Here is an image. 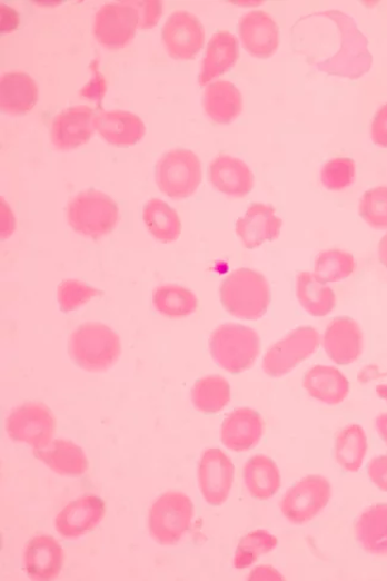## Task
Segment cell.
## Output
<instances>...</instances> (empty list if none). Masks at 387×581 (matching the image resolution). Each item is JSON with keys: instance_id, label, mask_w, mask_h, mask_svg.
Here are the masks:
<instances>
[{"instance_id": "6da1fadb", "label": "cell", "mask_w": 387, "mask_h": 581, "mask_svg": "<svg viewBox=\"0 0 387 581\" xmlns=\"http://www.w3.org/2000/svg\"><path fill=\"white\" fill-rule=\"evenodd\" d=\"M318 14L335 24L339 49L327 60L314 63L317 70L349 79H359L371 70L374 57L369 53L368 41L358 29L356 21L338 10Z\"/></svg>"}, {"instance_id": "7a4b0ae2", "label": "cell", "mask_w": 387, "mask_h": 581, "mask_svg": "<svg viewBox=\"0 0 387 581\" xmlns=\"http://www.w3.org/2000/svg\"><path fill=\"white\" fill-rule=\"evenodd\" d=\"M69 351L79 368L102 373L119 361L122 343L111 327L100 323H87L75 329L70 337Z\"/></svg>"}, {"instance_id": "3957f363", "label": "cell", "mask_w": 387, "mask_h": 581, "mask_svg": "<svg viewBox=\"0 0 387 581\" xmlns=\"http://www.w3.org/2000/svg\"><path fill=\"white\" fill-rule=\"evenodd\" d=\"M221 303L235 318L258 321L271 303V290L264 275L251 269L231 273L220 288Z\"/></svg>"}, {"instance_id": "277c9868", "label": "cell", "mask_w": 387, "mask_h": 581, "mask_svg": "<svg viewBox=\"0 0 387 581\" xmlns=\"http://www.w3.org/2000/svg\"><path fill=\"white\" fill-rule=\"evenodd\" d=\"M67 220L77 234L100 239L119 224L120 209L107 194L87 190L79 193L67 206Z\"/></svg>"}, {"instance_id": "5b68a950", "label": "cell", "mask_w": 387, "mask_h": 581, "mask_svg": "<svg viewBox=\"0 0 387 581\" xmlns=\"http://www.w3.org/2000/svg\"><path fill=\"white\" fill-rule=\"evenodd\" d=\"M210 353L215 362L230 374L251 368L260 354V337L254 328L226 324L210 337Z\"/></svg>"}, {"instance_id": "8992f818", "label": "cell", "mask_w": 387, "mask_h": 581, "mask_svg": "<svg viewBox=\"0 0 387 581\" xmlns=\"http://www.w3.org/2000/svg\"><path fill=\"white\" fill-rule=\"evenodd\" d=\"M194 503L179 491L166 492L150 506L148 529L151 539L162 545H175L189 533L194 521Z\"/></svg>"}, {"instance_id": "52a82bcc", "label": "cell", "mask_w": 387, "mask_h": 581, "mask_svg": "<svg viewBox=\"0 0 387 581\" xmlns=\"http://www.w3.org/2000/svg\"><path fill=\"white\" fill-rule=\"evenodd\" d=\"M157 185L159 189L180 200L192 196L201 181V164L190 149L177 148L167 152L157 164Z\"/></svg>"}, {"instance_id": "ba28073f", "label": "cell", "mask_w": 387, "mask_h": 581, "mask_svg": "<svg viewBox=\"0 0 387 581\" xmlns=\"http://www.w3.org/2000/svg\"><path fill=\"white\" fill-rule=\"evenodd\" d=\"M331 496L329 481L322 475H309L298 481L280 502L284 518L298 525L311 522L328 505Z\"/></svg>"}, {"instance_id": "9c48e42d", "label": "cell", "mask_w": 387, "mask_h": 581, "mask_svg": "<svg viewBox=\"0 0 387 581\" xmlns=\"http://www.w3.org/2000/svg\"><path fill=\"white\" fill-rule=\"evenodd\" d=\"M318 346L319 335L314 327H298L269 347L262 361V370L268 376L281 377L314 355Z\"/></svg>"}, {"instance_id": "30bf717a", "label": "cell", "mask_w": 387, "mask_h": 581, "mask_svg": "<svg viewBox=\"0 0 387 581\" xmlns=\"http://www.w3.org/2000/svg\"><path fill=\"white\" fill-rule=\"evenodd\" d=\"M8 436L17 443H26L33 451L41 450L52 441L56 418L52 411L40 403L16 407L6 420Z\"/></svg>"}, {"instance_id": "8fae6325", "label": "cell", "mask_w": 387, "mask_h": 581, "mask_svg": "<svg viewBox=\"0 0 387 581\" xmlns=\"http://www.w3.org/2000/svg\"><path fill=\"white\" fill-rule=\"evenodd\" d=\"M139 23V13L129 2L108 3L96 13L93 32L100 45L120 49L132 41Z\"/></svg>"}, {"instance_id": "7c38bea8", "label": "cell", "mask_w": 387, "mask_h": 581, "mask_svg": "<svg viewBox=\"0 0 387 581\" xmlns=\"http://www.w3.org/2000/svg\"><path fill=\"white\" fill-rule=\"evenodd\" d=\"M162 41L173 59L191 60L206 43V30L194 13L177 11L162 28Z\"/></svg>"}, {"instance_id": "4fadbf2b", "label": "cell", "mask_w": 387, "mask_h": 581, "mask_svg": "<svg viewBox=\"0 0 387 581\" xmlns=\"http://www.w3.org/2000/svg\"><path fill=\"white\" fill-rule=\"evenodd\" d=\"M235 467L229 456L221 450H208L198 464V486L206 502L212 506L228 501Z\"/></svg>"}, {"instance_id": "5bb4252c", "label": "cell", "mask_w": 387, "mask_h": 581, "mask_svg": "<svg viewBox=\"0 0 387 581\" xmlns=\"http://www.w3.org/2000/svg\"><path fill=\"white\" fill-rule=\"evenodd\" d=\"M106 514L99 496L88 494L64 506L56 519L58 533L66 540H76L90 533Z\"/></svg>"}, {"instance_id": "9a60e30c", "label": "cell", "mask_w": 387, "mask_h": 581, "mask_svg": "<svg viewBox=\"0 0 387 581\" xmlns=\"http://www.w3.org/2000/svg\"><path fill=\"white\" fill-rule=\"evenodd\" d=\"M93 110L78 106L63 110L53 120L50 138L59 151H71L86 145L95 131Z\"/></svg>"}, {"instance_id": "2e32d148", "label": "cell", "mask_w": 387, "mask_h": 581, "mask_svg": "<svg viewBox=\"0 0 387 581\" xmlns=\"http://www.w3.org/2000/svg\"><path fill=\"white\" fill-rule=\"evenodd\" d=\"M240 39L246 51L256 58L272 57L279 46V28L272 16L265 11H250L239 23Z\"/></svg>"}, {"instance_id": "e0dca14e", "label": "cell", "mask_w": 387, "mask_h": 581, "mask_svg": "<svg viewBox=\"0 0 387 581\" xmlns=\"http://www.w3.org/2000/svg\"><path fill=\"white\" fill-rule=\"evenodd\" d=\"M324 345L329 358L336 364L355 363L363 354L364 336L357 322L335 318L325 332Z\"/></svg>"}, {"instance_id": "ac0fdd59", "label": "cell", "mask_w": 387, "mask_h": 581, "mask_svg": "<svg viewBox=\"0 0 387 581\" xmlns=\"http://www.w3.org/2000/svg\"><path fill=\"white\" fill-rule=\"evenodd\" d=\"M264 426V421L257 411L241 407L231 412L224 422L221 440L228 450L244 453L260 442Z\"/></svg>"}, {"instance_id": "d6986e66", "label": "cell", "mask_w": 387, "mask_h": 581, "mask_svg": "<svg viewBox=\"0 0 387 581\" xmlns=\"http://www.w3.org/2000/svg\"><path fill=\"white\" fill-rule=\"evenodd\" d=\"M282 220L272 206L251 205L235 226L237 235L247 248H256L266 242H274L280 235Z\"/></svg>"}, {"instance_id": "ffe728a7", "label": "cell", "mask_w": 387, "mask_h": 581, "mask_svg": "<svg viewBox=\"0 0 387 581\" xmlns=\"http://www.w3.org/2000/svg\"><path fill=\"white\" fill-rule=\"evenodd\" d=\"M63 550L53 538H32L26 546L24 567L31 580L48 581L59 577L63 567Z\"/></svg>"}, {"instance_id": "44dd1931", "label": "cell", "mask_w": 387, "mask_h": 581, "mask_svg": "<svg viewBox=\"0 0 387 581\" xmlns=\"http://www.w3.org/2000/svg\"><path fill=\"white\" fill-rule=\"evenodd\" d=\"M95 129L110 145L132 146L146 135V126L140 116L125 110L100 111L95 116Z\"/></svg>"}, {"instance_id": "7402d4cb", "label": "cell", "mask_w": 387, "mask_h": 581, "mask_svg": "<svg viewBox=\"0 0 387 581\" xmlns=\"http://www.w3.org/2000/svg\"><path fill=\"white\" fill-rule=\"evenodd\" d=\"M212 187L231 197H244L255 187V175L239 158L218 156L209 166Z\"/></svg>"}, {"instance_id": "603a6c76", "label": "cell", "mask_w": 387, "mask_h": 581, "mask_svg": "<svg viewBox=\"0 0 387 581\" xmlns=\"http://www.w3.org/2000/svg\"><path fill=\"white\" fill-rule=\"evenodd\" d=\"M302 387L314 400L330 406L344 403L349 393L347 377L330 365H315L302 380Z\"/></svg>"}, {"instance_id": "cb8c5ba5", "label": "cell", "mask_w": 387, "mask_h": 581, "mask_svg": "<svg viewBox=\"0 0 387 581\" xmlns=\"http://www.w3.org/2000/svg\"><path fill=\"white\" fill-rule=\"evenodd\" d=\"M239 58V42L229 31H218L210 39L201 63L199 86L207 87L211 80L225 75Z\"/></svg>"}, {"instance_id": "d4e9b609", "label": "cell", "mask_w": 387, "mask_h": 581, "mask_svg": "<svg viewBox=\"0 0 387 581\" xmlns=\"http://www.w3.org/2000/svg\"><path fill=\"white\" fill-rule=\"evenodd\" d=\"M37 81L24 72L6 73L0 80V107L9 115H26L37 106Z\"/></svg>"}, {"instance_id": "484cf974", "label": "cell", "mask_w": 387, "mask_h": 581, "mask_svg": "<svg viewBox=\"0 0 387 581\" xmlns=\"http://www.w3.org/2000/svg\"><path fill=\"white\" fill-rule=\"evenodd\" d=\"M33 455L54 473L63 476H79L89 470V461L79 445L67 440H57Z\"/></svg>"}, {"instance_id": "4316f807", "label": "cell", "mask_w": 387, "mask_h": 581, "mask_svg": "<svg viewBox=\"0 0 387 581\" xmlns=\"http://www.w3.org/2000/svg\"><path fill=\"white\" fill-rule=\"evenodd\" d=\"M356 538L368 554L387 557V504L366 509L355 526Z\"/></svg>"}, {"instance_id": "83f0119b", "label": "cell", "mask_w": 387, "mask_h": 581, "mask_svg": "<svg viewBox=\"0 0 387 581\" xmlns=\"http://www.w3.org/2000/svg\"><path fill=\"white\" fill-rule=\"evenodd\" d=\"M204 104L209 118L221 125L232 122L244 108L240 90L228 80L211 82L206 89Z\"/></svg>"}, {"instance_id": "f1b7e54d", "label": "cell", "mask_w": 387, "mask_h": 581, "mask_svg": "<svg viewBox=\"0 0 387 581\" xmlns=\"http://www.w3.org/2000/svg\"><path fill=\"white\" fill-rule=\"evenodd\" d=\"M244 480L248 493L259 501L271 500L281 486L279 469L276 462L266 455H256L247 461Z\"/></svg>"}, {"instance_id": "f546056e", "label": "cell", "mask_w": 387, "mask_h": 581, "mask_svg": "<svg viewBox=\"0 0 387 581\" xmlns=\"http://www.w3.org/2000/svg\"><path fill=\"white\" fill-rule=\"evenodd\" d=\"M367 453L365 430L358 424H349L335 440V460L349 473L360 471Z\"/></svg>"}, {"instance_id": "4dcf8cb0", "label": "cell", "mask_w": 387, "mask_h": 581, "mask_svg": "<svg viewBox=\"0 0 387 581\" xmlns=\"http://www.w3.org/2000/svg\"><path fill=\"white\" fill-rule=\"evenodd\" d=\"M298 302L314 317H326L336 305V296L331 288L319 284L314 274L301 272L296 280Z\"/></svg>"}, {"instance_id": "1f68e13d", "label": "cell", "mask_w": 387, "mask_h": 581, "mask_svg": "<svg viewBox=\"0 0 387 581\" xmlns=\"http://www.w3.org/2000/svg\"><path fill=\"white\" fill-rule=\"evenodd\" d=\"M143 221L157 240L163 244L176 242L181 234L178 213L159 198H151L143 208Z\"/></svg>"}, {"instance_id": "d6a6232c", "label": "cell", "mask_w": 387, "mask_h": 581, "mask_svg": "<svg viewBox=\"0 0 387 581\" xmlns=\"http://www.w3.org/2000/svg\"><path fill=\"white\" fill-rule=\"evenodd\" d=\"M156 309L167 318H187L198 307L197 296L189 289L177 285H165L153 294Z\"/></svg>"}, {"instance_id": "836d02e7", "label": "cell", "mask_w": 387, "mask_h": 581, "mask_svg": "<svg viewBox=\"0 0 387 581\" xmlns=\"http://www.w3.org/2000/svg\"><path fill=\"white\" fill-rule=\"evenodd\" d=\"M230 402L228 381L218 375H210L196 382L192 388V403L199 412L217 413Z\"/></svg>"}, {"instance_id": "e575fe53", "label": "cell", "mask_w": 387, "mask_h": 581, "mask_svg": "<svg viewBox=\"0 0 387 581\" xmlns=\"http://www.w3.org/2000/svg\"><path fill=\"white\" fill-rule=\"evenodd\" d=\"M356 268V259L350 254L341 250H328L317 257L314 276L319 284H335V282L349 277Z\"/></svg>"}, {"instance_id": "d590c367", "label": "cell", "mask_w": 387, "mask_h": 581, "mask_svg": "<svg viewBox=\"0 0 387 581\" xmlns=\"http://www.w3.org/2000/svg\"><path fill=\"white\" fill-rule=\"evenodd\" d=\"M278 545V539L266 530H255L241 539L234 557V567L245 570L259 560L260 555L271 553Z\"/></svg>"}, {"instance_id": "8d00e7d4", "label": "cell", "mask_w": 387, "mask_h": 581, "mask_svg": "<svg viewBox=\"0 0 387 581\" xmlns=\"http://www.w3.org/2000/svg\"><path fill=\"white\" fill-rule=\"evenodd\" d=\"M359 214L369 226L387 228V187L366 191L360 201Z\"/></svg>"}, {"instance_id": "74e56055", "label": "cell", "mask_w": 387, "mask_h": 581, "mask_svg": "<svg viewBox=\"0 0 387 581\" xmlns=\"http://www.w3.org/2000/svg\"><path fill=\"white\" fill-rule=\"evenodd\" d=\"M321 180L328 190L340 191L356 180V163L349 158L329 160L321 170Z\"/></svg>"}, {"instance_id": "f35d334b", "label": "cell", "mask_w": 387, "mask_h": 581, "mask_svg": "<svg viewBox=\"0 0 387 581\" xmlns=\"http://www.w3.org/2000/svg\"><path fill=\"white\" fill-rule=\"evenodd\" d=\"M99 292L77 279H67L58 288V302L64 313L88 304Z\"/></svg>"}, {"instance_id": "ab89813d", "label": "cell", "mask_w": 387, "mask_h": 581, "mask_svg": "<svg viewBox=\"0 0 387 581\" xmlns=\"http://www.w3.org/2000/svg\"><path fill=\"white\" fill-rule=\"evenodd\" d=\"M129 4L137 9L139 13L140 29L155 28L161 19L162 3L158 2V0H147V2H129Z\"/></svg>"}, {"instance_id": "60d3db41", "label": "cell", "mask_w": 387, "mask_h": 581, "mask_svg": "<svg viewBox=\"0 0 387 581\" xmlns=\"http://www.w3.org/2000/svg\"><path fill=\"white\" fill-rule=\"evenodd\" d=\"M367 473L373 483L387 492V455H381L368 463Z\"/></svg>"}, {"instance_id": "b9f144b4", "label": "cell", "mask_w": 387, "mask_h": 581, "mask_svg": "<svg viewBox=\"0 0 387 581\" xmlns=\"http://www.w3.org/2000/svg\"><path fill=\"white\" fill-rule=\"evenodd\" d=\"M371 137L377 146L387 148V105L381 107L375 116Z\"/></svg>"}, {"instance_id": "7bdbcfd3", "label": "cell", "mask_w": 387, "mask_h": 581, "mask_svg": "<svg viewBox=\"0 0 387 581\" xmlns=\"http://www.w3.org/2000/svg\"><path fill=\"white\" fill-rule=\"evenodd\" d=\"M284 579L285 578L276 569L268 567V564H262V567L251 571L248 577V580L251 581H278Z\"/></svg>"}, {"instance_id": "ee69618b", "label": "cell", "mask_w": 387, "mask_h": 581, "mask_svg": "<svg viewBox=\"0 0 387 581\" xmlns=\"http://www.w3.org/2000/svg\"><path fill=\"white\" fill-rule=\"evenodd\" d=\"M376 429L379 437L387 444V413L379 414L376 420Z\"/></svg>"}, {"instance_id": "f6af8a7d", "label": "cell", "mask_w": 387, "mask_h": 581, "mask_svg": "<svg viewBox=\"0 0 387 581\" xmlns=\"http://www.w3.org/2000/svg\"><path fill=\"white\" fill-rule=\"evenodd\" d=\"M379 260L387 269V234L383 237L378 247Z\"/></svg>"}]
</instances>
